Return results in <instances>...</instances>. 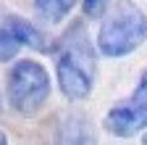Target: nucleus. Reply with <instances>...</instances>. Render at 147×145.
Returning <instances> with one entry per match:
<instances>
[{"mask_svg": "<svg viewBox=\"0 0 147 145\" xmlns=\"http://www.w3.org/2000/svg\"><path fill=\"white\" fill-rule=\"evenodd\" d=\"M95 50H92L87 34H84V21H74L63 37V50L58 53V87L68 100H84L92 93L95 82Z\"/></svg>", "mask_w": 147, "mask_h": 145, "instance_id": "f257e3e1", "label": "nucleus"}, {"mask_svg": "<svg viewBox=\"0 0 147 145\" xmlns=\"http://www.w3.org/2000/svg\"><path fill=\"white\" fill-rule=\"evenodd\" d=\"M147 40V16L129 0H116L97 32V50L108 58H123Z\"/></svg>", "mask_w": 147, "mask_h": 145, "instance_id": "f03ea898", "label": "nucleus"}, {"mask_svg": "<svg viewBox=\"0 0 147 145\" xmlns=\"http://www.w3.org/2000/svg\"><path fill=\"white\" fill-rule=\"evenodd\" d=\"M5 98L16 114L32 116L50 98V74L40 61H16L5 79Z\"/></svg>", "mask_w": 147, "mask_h": 145, "instance_id": "7ed1b4c3", "label": "nucleus"}, {"mask_svg": "<svg viewBox=\"0 0 147 145\" xmlns=\"http://www.w3.org/2000/svg\"><path fill=\"white\" fill-rule=\"evenodd\" d=\"M102 127L113 137H134L142 129H147V71L142 74L139 84L129 95V100L116 103L105 114Z\"/></svg>", "mask_w": 147, "mask_h": 145, "instance_id": "20e7f679", "label": "nucleus"}, {"mask_svg": "<svg viewBox=\"0 0 147 145\" xmlns=\"http://www.w3.org/2000/svg\"><path fill=\"white\" fill-rule=\"evenodd\" d=\"M0 29H3L18 48H32V50H40V53H50L53 50L50 40L45 37V32L37 29L32 21L16 16V13H3L0 16Z\"/></svg>", "mask_w": 147, "mask_h": 145, "instance_id": "39448f33", "label": "nucleus"}, {"mask_svg": "<svg viewBox=\"0 0 147 145\" xmlns=\"http://www.w3.org/2000/svg\"><path fill=\"white\" fill-rule=\"evenodd\" d=\"M47 145H95V129L84 116H61L47 137Z\"/></svg>", "mask_w": 147, "mask_h": 145, "instance_id": "423d86ee", "label": "nucleus"}, {"mask_svg": "<svg viewBox=\"0 0 147 145\" xmlns=\"http://www.w3.org/2000/svg\"><path fill=\"white\" fill-rule=\"evenodd\" d=\"M74 5H76V0H34L37 13H40L47 24H61L71 13Z\"/></svg>", "mask_w": 147, "mask_h": 145, "instance_id": "0eeeda50", "label": "nucleus"}, {"mask_svg": "<svg viewBox=\"0 0 147 145\" xmlns=\"http://www.w3.org/2000/svg\"><path fill=\"white\" fill-rule=\"evenodd\" d=\"M108 0H82V5H84V13H87V19H95V16L102 13Z\"/></svg>", "mask_w": 147, "mask_h": 145, "instance_id": "6e6552de", "label": "nucleus"}, {"mask_svg": "<svg viewBox=\"0 0 147 145\" xmlns=\"http://www.w3.org/2000/svg\"><path fill=\"white\" fill-rule=\"evenodd\" d=\"M0 145H8V137H5V132H0Z\"/></svg>", "mask_w": 147, "mask_h": 145, "instance_id": "1a4fd4ad", "label": "nucleus"}, {"mask_svg": "<svg viewBox=\"0 0 147 145\" xmlns=\"http://www.w3.org/2000/svg\"><path fill=\"white\" fill-rule=\"evenodd\" d=\"M144 145H147V137H144Z\"/></svg>", "mask_w": 147, "mask_h": 145, "instance_id": "9d476101", "label": "nucleus"}]
</instances>
